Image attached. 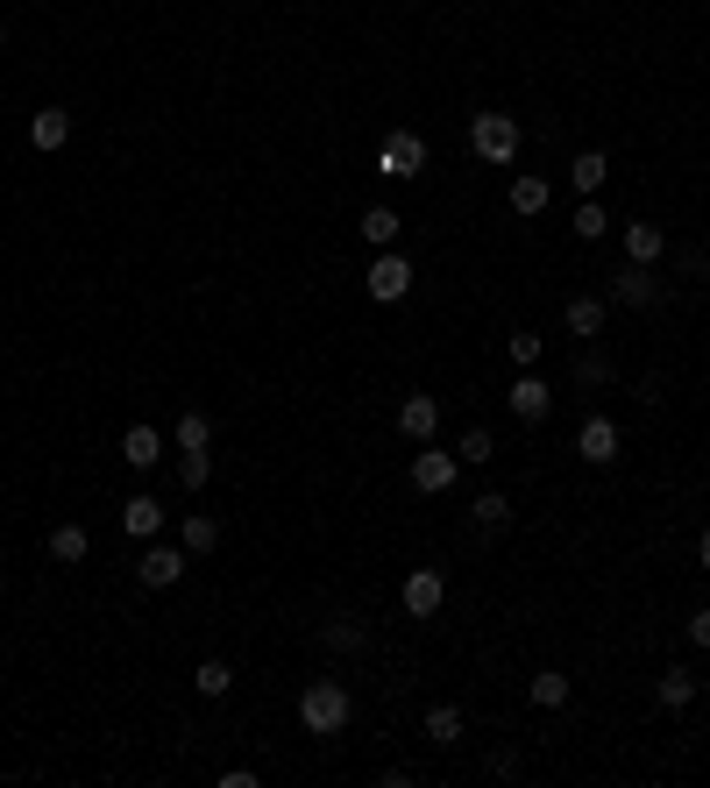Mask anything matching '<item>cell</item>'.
Returning a JSON list of instances; mask_svg holds the SVG:
<instances>
[{
	"label": "cell",
	"mask_w": 710,
	"mask_h": 788,
	"mask_svg": "<svg viewBox=\"0 0 710 788\" xmlns=\"http://www.w3.org/2000/svg\"><path fill=\"white\" fill-rule=\"evenodd\" d=\"M349 718H356V696L341 689V682H306V696H298V724H306L313 739L349 732Z\"/></svg>",
	"instance_id": "1"
},
{
	"label": "cell",
	"mask_w": 710,
	"mask_h": 788,
	"mask_svg": "<svg viewBox=\"0 0 710 788\" xmlns=\"http://www.w3.org/2000/svg\"><path fill=\"white\" fill-rule=\"evenodd\" d=\"M470 149L483 164H511L519 157V114H476L470 121Z\"/></svg>",
	"instance_id": "2"
},
{
	"label": "cell",
	"mask_w": 710,
	"mask_h": 788,
	"mask_svg": "<svg viewBox=\"0 0 710 788\" xmlns=\"http://www.w3.org/2000/svg\"><path fill=\"white\" fill-rule=\"evenodd\" d=\"M405 292H413V256L384 249V256L370 263V299H376V306H398Z\"/></svg>",
	"instance_id": "3"
},
{
	"label": "cell",
	"mask_w": 710,
	"mask_h": 788,
	"mask_svg": "<svg viewBox=\"0 0 710 788\" xmlns=\"http://www.w3.org/2000/svg\"><path fill=\"white\" fill-rule=\"evenodd\" d=\"M505 405H511V419H526V427H540V419L554 413V391L540 384L533 370H519V376H511V391H505Z\"/></svg>",
	"instance_id": "4"
},
{
	"label": "cell",
	"mask_w": 710,
	"mask_h": 788,
	"mask_svg": "<svg viewBox=\"0 0 710 788\" xmlns=\"http://www.w3.org/2000/svg\"><path fill=\"white\" fill-rule=\"evenodd\" d=\"M455 469H462V454H441V448L419 441V454H413V491H419V497H441L448 483H455Z\"/></svg>",
	"instance_id": "5"
},
{
	"label": "cell",
	"mask_w": 710,
	"mask_h": 788,
	"mask_svg": "<svg viewBox=\"0 0 710 788\" xmlns=\"http://www.w3.org/2000/svg\"><path fill=\"white\" fill-rule=\"evenodd\" d=\"M618 448H626V434H618V419H583V427H576V454H583V462H590V469H604V462H618Z\"/></svg>",
	"instance_id": "6"
},
{
	"label": "cell",
	"mask_w": 710,
	"mask_h": 788,
	"mask_svg": "<svg viewBox=\"0 0 710 788\" xmlns=\"http://www.w3.org/2000/svg\"><path fill=\"white\" fill-rule=\"evenodd\" d=\"M376 171L384 178H419L427 171V143H419V135H384V157H376Z\"/></svg>",
	"instance_id": "7"
},
{
	"label": "cell",
	"mask_w": 710,
	"mask_h": 788,
	"mask_svg": "<svg viewBox=\"0 0 710 788\" xmlns=\"http://www.w3.org/2000/svg\"><path fill=\"white\" fill-rule=\"evenodd\" d=\"M398 604H405L413 618H433V611L448 604V583H441V569H413V575H405V589H398Z\"/></svg>",
	"instance_id": "8"
},
{
	"label": "cell",
	"mask_w": 710,
	"mask_h": 788,
	"mask_svg": "<svg viewBox=\"0 0 710 788\" xmlns=\"http://www.w3.org/2000/svg\"><path fill=\"white\" fill-rule=\"evenodd\" d=\"M654 299H661V284H654V270H646V263H626V270L611 278V306H632V313H646Z\"/></svg>",
	"instance_id": "9"
},
{
	"label": "cell",
	"mask_w": 710,
	"mask_h": 788,
	"mask_svg": "<svg viewBox=\"0 0 710 788\" xmlns=\"http://www.w3.org/2000/svg\"><path fill=\"white\" fill-rule=\"evenodd\" d=\"M433 427H441V405H433L427 398V391H413V398H398V434H405V441H433Z\"/></svg>",
	"instance_id": "10"
},
{
	"label": "cell",
	"mask_w": 710,
	"mask_h": 788,
	"mask_svg": "<svg viewBox=\"0 0 710 788\" xmlns=\"http://www.w3.org/2000/svg\"><path fill=\"white\" fill-rule=\"evenodd\" d=\"M562 320H568V335H576V341H597V335H604V320H611V299L576 292V299L562 306Z\"/></svg>",
	"instance_id": "11"
},
{
	"label": "cell",
	"mask_w": 710,
	"mask_h": 788,
	"mask_svg": "<svg viewBox=\"0 0 710 788\" xmlns=\"http://www.w3.org/2000/svg\"><path fill=\"white\" fill-rule=\"evenodd\" d=\"M135 575H143V589H171L178 575H185V548H149L143 562H135Z\"/></svg>",
	"instance_id": "12"
},
{
	"label": "cell",
	"mask_w": 710,
	"mask_h": 788,
	"mask_svg": "<svg viewBox=\"0 0 710 788\" xmlns=\"http://www.w3.org/2000/svg\"><path fill=\"white\" fill-rule=\"evenodd\" d=\"M661 256H668V227H654V221H632V227H626V263H646V270H654Z\"/></svg>",
	"instance_id": "13"
},
{
	"label": "cell",
	"mask_w": 710,
	"mask_h": 788,
	"mask_svg": "<svg viewBox=\"0 0 710 788\" xmlns=\"http://www.w3.org/2000/svg\"><path fill=\"white\" fill-rule=\"evenodd\" d=\"M121 533H135V540H157L164 533V505L149 491H135L128 505H121Z\"/></svg>",
	"instance_id": "14"
},
{
	"label": "cell",
	"mask_w": 710,
	"mask_h": 788,
	"mask_svg": "<svg viewBox=\"0 0 710 788\" xmlns=\"http://www.w3.org/2000/svg\"><path fill=\"white\" fill-rule=\"evenodd\" d=\"M86 554H93V533H86L79 519H65V526H50V562H86Z\"/></svg>",
	"instance_id": "15"
},
{
	"label": "cell",
	"mask_w": 710,
	"mask_h": 788,
	"mask_svg": "<svg viewBox=\"0 0 710 788\" xmlns=\"http://www.w3.org/2000/svg\"><path fill=\"white\" fill-rule=\"evenodd\" d=\"M29 143H36V149H65V143H71V114H65V108H36V121H29Z\"/></svg>",
	"instance_id": "16"
},
{
	"label": "cell",
	"mask_w": 710,
	"mask_h": 788,
	"mask_svg": "<svg viewBox=\"0 0 710 788\" xmlns=\"http://www.w3.org/2000/svg\"><path fill=\"white\" fill-rule=\"evenodd\" d=\"M121 454H128V469H157L164 462V434L157 427H128L121 434Z\"/></svg>",
	"instance_id": "17"
},
{
	"label": "cell",
	"mask_w": 710,
	"mask_h": 788,
	"mask_svg": "<svg viewBox=\"0 0 710 788\" xmlns=\"http://www.w3.org/2000/svg\"><path fill=\"white\" fill-rule=\"evenodd\" d=\"M398 235H405L398 206H370V214H362V241H370V249H398Z\"/></svg>",
	"instance_id": "18"
},
{
	"label": "cell",
	"mask_w": 710,
	"mask_h": 788,
	"mask_svg": "<svg viewBox=\"0 0 710 788\" xmlns=\"http://www.w3.org/2000/svg\"><path fill=\"white\" fill-rule=\"evenodd\" d=\"M604 178H611V157H604V149H583L576 164H568V185L583 192V200H597V185Z\"/></svg>",
	"instance_id": "19"
},
{
	"label": "cell",
	"mask_w": 710,
	"mask_h": 788,
	"mask_svg": "<svg viewBox=\"0 0 710 788\" xmlns=\"http://www.w3.org/2000/svg\"><path fill=\"white\" fill-rule=\"evenodd\" d=\"M178 548H185V554H214V548H221V526L206 519V511H185V526H178Z\"/></svg>",
	"instance_id": "20"
},
{
	"label": "cell",
	"mask_w": 710,
	"mask_h": 788,
	"mask_svg": "<svg viewBox=\"0 0 710 788\" xmlns=\"http://www.w3.org/2000/svg\"><path fill=\"white\" fill-rule=\"evenodd\" d=\"M462 732H470V718H462L455 703H433L427 710V739H433V746H462Z\"/></svg>",
	"instance_id": "21"
},
{
	"label": "cell",
	"mask_w": 710,
	"mask_h": 788,
	"mask_svg": "<svg viewBox=\"0 0 710 788\" xmlns=\"http://www.w3.org/2000/svg\"><path fill=\"white\" fill-rule=\"evenodd\" d=\"M505 200H511V214H526V221H533V214H548V178H533V171H526V178H511V192H505Z\"/></svg>",
	"instance_id": "22"
},
{
	"label": "cell",
	"mask_w": 710,
	"mask_h": 788,
	"mask_svg": "<svg viewBox=\"0 0 710 788\" xmlns=\"http://www.w3.org/2000/svg\"><path fill=\"white\" fill-rule=\"evenodd\" d=\"M470 519L483 526V533H505V526H511V497L505 491H483L476 505H470Z\"/></svg>",
	"instance_id": "23"
},
{
	"label": "cell",
	"mask_w": 710,
	"mask_h": 788,
	"mask_svg": "<svg viewBox=\"0 0 710 788\" xmlns=\"http://www.w3.org/2000/svg\"><path fill=\"white\" fill-rule=\"evenodd\" d=\"M526 696H533L540 710H562V703H568V675H562V668H540L533 682H526Z\"/></svg>",
	"instance_id": "24"
},
{
	"label": "cell",
	"mask_w": 710,
	"mask_h": 788,
	"mask_svg": "<svg viewBox=\"0 0 710 788\" xmlns=\"http://www.w3.org/2000/svg\"><path fill=\"white\" fill-rule=\"evenodd\" d=\"M192 689H200V696H228L235 689V668H228V661H200V668H192Z\"/></svg>",
	"instance_id": "25"
},
{
	"label": "cell",
	"mask_w": 710,
	"mask_h": 788,
	"mask_svg": "<svg viewBox=\"0 0 710 788\" xmlns=\"http://www.w3.org/2000/svg\"><path fill=\"white\" fill-rule=\"evenodd\" d=\"M661 703H668V710H689V703H697V675H689V668H668V675H661Z\"/></svg>",
	"instance_id": "26"
},
{
	"label": "cell",
	"mask_w": 710,
	"mask_h": 788,
	"mask_svg": "<svg viewBox=\"0 0 710 788\" xmlns=\"http://www.w3.org/2000/svg\"><path fill=\"white\" fill-rule=\"evenodd\" d=\"M171 441H178V454H185V448H214V419H206V413H185Z\"/></svg>",
	"instance_id": "27"
},
{
	"label": "cell",
	"mask_w": 710,
	"mask_h": 788,
	"mask_svg": "<svg viewBox=\"0 0 710 788\" xmlns=\"http://www.w3.org/2000/svg\"><path fill=\"white\" fill-rule=\"evenodd\" d=\"M206 476H214L206 448H185V454H178V483H185V491H206Z\"/></svg>",
	"instance_id": "28"
},
{
	"label": "cell",
	"mask_w": 710,
	"mask_h": 788,
	"mask_svg": "<svg viewBox=\"0 0 710 788\" xmlns=\"http://www.w3.org/2000/svg\"><path fill=\"white\" fill-rule=\"evenodd\" d=\"M576 235H583V241H604V235H611V214H604L597 200H583V206H576Z\"/></svg>",
	"instance_id": "29"
},
{
	"label": "cell",
	"mask_w": 710,
	"mask_h": 788,
	"mask_svg": "<svg viewBox=\"0 0 710 788\" xmlns=\"http://www.w3.org/2000/svg\"><path fill=\"white\" fill-rule=\"evenodd\" d=\"M540 348H548V341H540V335H533V327H519V335H511V341H505V356H511V362H519V370H533V362H540Z\"/></svg>",
	"instance_id": "30"
},
{
	"label": "cell",
	"mask_w": 710,
	"mask_h": 788,
	"mask_svg": "<svg viewBox=\"0 0 710 788\" xmlns=\"http://www.w3.org/2000/svg\"><path fill=\"white\" fill-rule=\"evenodd\" d=\"M455 454H462V462H491V454H497V434H491V427H470Z\"/></svg>",
	"instance_id": "31"
},
{
	"label": "cell",
	"mask_w": 710,
	"mask_h": 788,
	"mask_svg": "<svg viewBox=\"0 0 710 788\" xmlns=\"http://www.w3.org/2000/svg\"><path fill=\"white\" fill-rule=\"evenodd\" d=\"M320 640L335 646V654H356V646H362V626H349V618H335V626H327Z\"/></svg>",
	"instance_id": "32"
},
{
	"label": "cell",
	"mask_w": 710,
	"mask_h": 788,
	"mask_svg": "<svg viewBox=\"0 0 710 788\" xmlns=\"http://www.w3.org/2000/svg\"><path fill=\"white\" fill-rule=\"evenodd\" d=\"M576 384H611V362L604 356H576Z\"/></svg>",
	"instance_id": "33"
},
{
	"label": "cell",
	"mask_w": 710,
	"mask_h": 788,
	"mask_svg": "<svg viewBox=\"0 0 710 788\" xmlns=\"http://www.w3.org/2000/svg\"><path fill=\"white\" fill-rule=\"evenodd\" d=\"M683 632H689V640H697V646H710V604H703V611H697V618H689V626H683Z\"/></svg>",
	"instance_id": "34"
},
{
	"label": "cell",
	"mask_w": 710,
	"mask_h": 788,
	"mask_svg": "<svg viewBox=\"0 0 710 788\" xmlns=\"http://www.w3.org/2000/svg\"><path fill=\"white\" fill-rule=\"evenodd\" d=\"M697 562L710 569V526H703V533H697Z\"/></svg>",
	"instance_id": "35"
},
{
	"label": "cell",
	"mask_w": 710,
	"mask_h": 788,
	"mask_svg": "<svg viewBox=\"0 0 710 788\" xmlns=\"http://www.w3.org/2000/svg\"><path fill=\"white\" fill-rule=\"evenodd\" d=\"M703 278H710V256H703Z\"/></svg>",
	"instance_id": "36"
},
{
	"label": "cell",
	"mask_w": 710,
	"mask_h": 788,
	"mask_svg": "<svg viewBox=\"0 0 710 788\" xmlns=\"http://www.w3.org/2000/svg\"><path fill=\"white\" fill-rule=\"evenodd\" d=\"M0 43H8V29H0Z\"/></svg>",
	"instance_id": "37"
}]
</instances>
